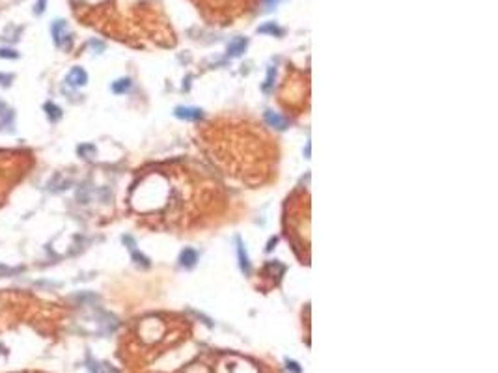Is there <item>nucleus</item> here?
<instances>
[{"instance_id":"nucleus-14","label":"nucleus","mask_w":498,"mask_h":373,"mask_svg":"<svg viewBox=\"0 0 498 373\" xmlns=\"http://www.w3.org/2000/svg\"><path fill=\"white\" fill-rule=\"evenodd\" d=\"M11 81H13V75H8V73H0V84H2V86H10Z\"/></svg>"},{"instance_id":"nucleus-6","label":"nucleus","mask_w":498,"mask_h":373,"mask_svg":"<svg viewBox=\"0 0 498 373\" xmlns=\"http://www.w3.org/2000/svg\"><path fill=\"white\" fill-rule=\"evenodd\" d=\"M244 49H246V39L237 38L228 45V54H230V56H239L241 53H244Z\"/></svg>"},{"instance_id":"nucleus-17","label":"nucleus","mask_w":498,"mask_h":373,"mask_svg":"<svg viewBox=\"0 0 498 373\" xmlns=\"http://www.w3.org/2000/svg\"><path fill=\"white\" fill-rule=\"evenodd\" d=\"M4 110H6V105H4V103H2V101H0V114L4 112Z\"/></svg>"},{"instance_id":"nucleus-10","label":"nucleus","mask_w":498,"mask_h":373,"mask_svg":"<svg viewBox=\"0 0 498 373\" xmlns=\"http://www.w3.org/2000/svg\"><path fill=\"white\" fill-rule=\"evenodd\" d=\"M258 32L261 34H272V36H282V28H278L275 22H267V24H263V27H260V30Z\"/></svg>"},{"instance_id":"nucleus-11","label":"nucleus","mask_w":498,"mask_h":373,"mask_svg":"<svg viewBox=\"0 0 498 373\" xmlns=\"http://www.w3.org/2000/svg\"><path fill=\"white\" fill-rule=\"evenodd\" d=\"M79 155L84 159H92L95 155V146H92V144H82V146H79Z\"/></svg>"},{"instance_id":"nucleus-12","label":"nucleus","mask_w":498,"mask_h":373,"mask_svg":"<svg viewBox=\"0 0 498 373\" xmlns=\"http://www.w3.org/2000/svg\"><path fill=\"white\" fill-rule=\"evenodd\" d=\"M0 58L4 60H15L19 58V53L13 49H8V47H4V49H0Z\"/></svg>"},{"instance_id":"nucleus-13","label":"nucleus","mask_w":498,"mask_h":373,"mask_svg":"<svg viewBox=\"0 0 498 373\" xmlns=\"http://www.w3.org/2000/svg\"><path fill=\"white\" fill-rule=\"evenodd\" d=\"M45 6H47V0H38L36 6H34V13H36V15H41V13L45 11Z\"/></svg>"},{"instance_id":"nucleus-16","label":"nucleus","mask_w":498,"mask_h":373,"mask_svg":"<svg viewBox=\"0 0 498 373\" xmlns=\"http://www.w3.org/2000/svg\"><path fill=\"white\" fill-rule=\"evenodd\" d=\"M265 2H267V6H269V8H272V6L277 4L278 0H265Z\"/></svg>"},{"instance_id":"nucleus-7","label":"nucleus","mask_w":498,"mask_h":373,"mask_svg":"<svg viewBox=\"0 0 498 373\" xmlns=\"http://www.w3.org/2000/svg\"><path fill=\"white\" fill-rule=\"evenodd\" d=\"M196 261H198V254H196V250L185 248L183 252H181V265H183V267H194Z\"/></svg>"},{"instance_id":"nucleus-3","label":"nucleus","mask_w":498,"mask_h":373,"mask_svg":"<svg viewBox=\"0 0 498 373\" xmlns=\"http://www.w3.org/2000/svg\"><path fill=\"white\" fill-rule=\"evenodd\" d=\"M176 116L181 119H190V121H194V119H200L204 114H202L200 108H190V107H178L176 108Z\"/></svg>"},{"instance_id":"nucleus-8","label":"nucleus","mask_w":498,"mask_h":373,"mask_svg":"<svg viewBox=\"0 0 498 373\" xmlns=\"http://www.w3.org/2000/svg\"><path fill=\"white\" fill-rule=\"evenodd\" d=\"M237 252H239V263H241V269L248 275V272H250V261H248V256H246V252H244V246H243V243H241V239H237Z\"/></svg>"},{"instance_id":"nucleus-5","label":"nucleus","mask_w":498,"mask_h":373,"mask_svg":"<svg viewBox=\"0 0 498 373\" xmlns=\"http://www.w3.org/2000/svg\"><path fill=\"white\" fill-rule=\"evenodd\" d=\"M43 110H45V114H47V118H49L53 123H56V121L62 118V108H60L58 105L51 103V101L43 105Z\"/></svg>"},{"instance_id":"nucleus-1","label":"nucleus","mask_w":498,"mask_h":373,"mask_svg":"<svg viewBox=\"0 0 498 373\" xmlns=\"http://www.w3.org/2000/svg\"><path fill=\"white\" fill-rule=\"evenodd\" d=\"M53 38H55V43L62 49H69L71 45V34L67 32V24L65 21H55L53 22Z\"/></svg>"},{"instance_id":"nucleus-2","label":"nucleus","mask_w":498,"mask_h":373,"mask_svg":"<svg viewBox=\"0 0 498 373\" xmlns=\"http://www.w3.org/2000/svg\"><path fill=\"white\" fill-rule=\"evenodd\" d=\"M65 82H67L69 86H73V88L84 86V84L88 82L86 71L82 69V67H73V69L67 73V77H65Z\"/></svg>"},{"instance_id":"nucleus-15","label":"nucleus","mask_w":498,"mask_h":373,"mask_svg":"<svg viewBox=\"0 0 498 373\" xmlns=\"http://www.w3.org/2000/svg\"><path fill=\"white\" fill-rule=\"evenodd\" d=\"M272 75H275V69H269V77H267L265 84H263V90H265V92H269V88L272 86Z\"/></svg>"},{"instance_id":"nucleus-4","label":"nucleus","mask_w":498,"mask_h":373,"mask_svg":"<svg viewBox=\"0 0 498 373\" xmlns=\"http://www.w3.org/2000/svg\"><path fill=\"white\" fill-rule=\"evenodd\" d=\"M265 119H267V123L269 125H272V127H277V129H286V119L282 118L280 114H277V112H272V110H267L265 112Z\"/></svg>"},{"instance_id":"nucleus-9","label":"nucleus","mask_w":498,"mask_h":373,"mask_svg":"<svg viewBox=\"0 0 498 373\" xmlns=\"http://www.w3.org/2000/svg\"><path fill=\"white\" fill-rule=\"evenodd\" d=\"M131 88V79H119V81L112 82V92L114 93H125Z\"/></svg>"}]
</instances>
